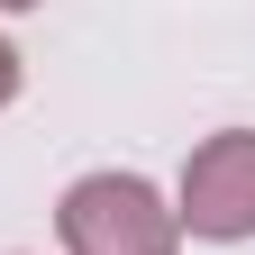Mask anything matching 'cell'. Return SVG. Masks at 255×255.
<instances>
[{
  "label": "cell",
  "mask_w": 255,
  "mask_h": 255,
  "mask_svg": "<svg viewBox=\"0 0 255 255\" xmlns=\"http://www.w3.org/2000/svg\"><path fill=\"white\" fill-rule=\"evenodd\" d=\"M173 210L137 173H82L64 191V246L73 255H173Z\"/></svg>",
  "instance_id": "obj_1"
},
{
  "label": "cell",
  "mask_w": 255,
  "mask_h": 255,
  "mask_svg": "<svg viewBox=\"0 0 255 255\" xmlns=\"http://www.w3.org/2000/svg\"><path fill=\"white\" fill-rule=\"evenodd\" d=\"M0 9H27V0H0Z\"/></svg>",
  "instance_id": "obj_4"
},
{
  "label": "cell",
  "mask_w": 255,
  "mask_h": 255,
  "mask_svg": "<svg viewBox=\"0 0 255 255\" xmlns=\"http://www.w3.org/2000/svg\"><path fill=\"white\" fill-rule=\"evenodd\" d=\"M173 228L191 237H255V128H228L182 164V210Z\"/></svg>",
  "instance_id": "obj_2"
},
{
  "label": "cell",
  "mask_w": 255,
  "mask_h": 255,
  "mask_svg": "<svg viewBox=\"0 0 255 255\" xmlns=\"http://www.w3.org/2000/svg\"><path fill=\"white\" fill-rule=\"evenodd\" d=\"M9 101H18V46L0 37V110H9Z\"/></svg>",
  "instance_id": "obj_3"
}]
</instances>
